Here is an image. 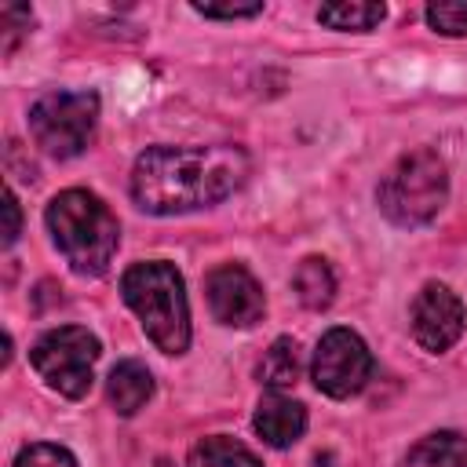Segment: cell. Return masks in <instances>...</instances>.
I'll list each match as a JSON object with an SVG mask.
<instances>
[{
  "label": "cell",
  "instance_id": "obj_1",
  "mask_svg": "<svg viewBox=\"0 0 467 467\" xmlns=\"http://www.w3.org/2000/svg\"><path fill=\"white\" fill-rule=\"evenodd\" d=\"M248 175L237 146H153L131 168V197L153 215L219 204Z\"/></svg>",
  "mask_w": 467,
  "mask_h": 467
},
{
  "label": "cell",
  "instance_id": "obj_2",
  "mask_svg": "<svg viewBox=\"0 0 467 467\" xmlns=\"http://www.w3.org/2000/svg\"><path fill=\"white\" fill-rule=\"evenodd\" d=\"M47 230L62 259L84 277L102 274L120 241L117 215L88 190H62L47 204Z\"/></svg>",
  "mask_w": 467,
  "mask_h": 467
},
{
  "label": "cell",
  "instance_id": "obj_3",
  "mask_svg": "<svg viewBox=\"0 0 467 467\" xmlns=\"http://www.w3.org/2000/svg\"><path fill=\"white\" fill-rule=\"evenodd\" d=\"M120 296L142 321L146 336L164 354H182L190 343V306L182 292V277L171 263H135L120 277Z\"/></svg>",
  "mask_w": 467,
  "mask_h": 467
},
{
  "label": "cell",
  "instance_id": "obj_4",
  "mask_svg": "<svg viewBox=\"0 0 467 467\" xmlns=\"http://www.w3.org/2000/svg\"><path fill=\"white\" fill-rule=\"evenodd\" d=\"M379 212L394 226H423L431 223L445 197H449V175L434 150H412L398 157L387 175L379 179Z\"/></svg>",
  "mask_w": 467,
  "mask_h": 467
},
{
  "label": "cell",
  "instance_id": "obj_5",
  "mask_svg": "<svg viewBox=\"0 0 467 467\" xmlns=\"http://www.w3.org/2000/svg\"><path fill=\"white\" fill-rule=\"evenodd\" d=\"M95 117H99L95 91H51L33 102L29 131L44 153L66 161V157H77L91 142Z\"/></svg>",
  "mask_w": 467,
  "mask_h": 467
},
{
  "label": "cell",
  "instance_id": "obj_6",
  "mask_svg": "<svg viewBox=\"0 0 467 467\" xmlns=\"http://www.w3.org/2000/svg\"><path fill=\"white\" fill-rule=\"evenodd\" d=\"M29 358L51 390H58L66 398H84L91 390V379H95L99 339L80 325H62V328L44 332L33 343Z\"/></svg>",
  "mask_w": 467,
  "mask_h": 467
},
{
  "label": "cell",
  "instance_id": "obj_7",
  "mask_svg": "<svg viewBox=\"0 0 467 467\" xmlns=\"http://www.w3.org/2000/svg\"><path fill=\"white\" fill-rule=\"evenodd\" d=\"M372 376V354L350 328H328L314 350V383L328 398L358 394Z\"/></svg>",
  "mask_w": 467,
  "mask_h": 467
},
{
  "label": "cell",
  "instance_id": "obj_8",
  "mask_svg": "<svg viewBox=\"0 0 467 467\" xmlns=\"http://www.w3.org/2000/svg\"><path fill=\"white\" fill-rule=\"evenodd\" d=\"M208 292V306L215 314V321L234 325V328H248L263 317V288L259 281L241 266V263H223L208 274L204 281Z\"/></svg>",
  "mask_w": 467,
  "mask_h": 467
},
{
  "label": "cell",
  "instance_id": "obj_9",
  "mask_svg": "<svg viewBox=\"0 0 467 467\" xmlns=\"http://www.w3.org/2000/svg\"><path fill=\"white\" fill-rule=\"evenodd\" d=\"M412 339L423 350H449L463 332V303L445 285H423V292L412 299Z\"/></svg>",
  "mask_w": 467,
  "mask_h": 467
},
{
  "label": "cell",
  "instance_id": "obj_10",
  "mask_svg": "<svg viewBox=\"0 0 467 467\" xmlns=\"http://www.w3.org/2000/svg\"><path fill=\"white\" fill-rule=\"evenodd\" d=\"M255 431H259V438L266 445L288 449L306 431V409L299 401L285 398L281 390H270V394H263V401L255 409Z\"/></svg>",
  "mask_w": 467,
  "mask_h": 467
},
{
  "label": "cell",
  "instance_id": "obj_11",
  "mask_svg": "<svg viewBox=\"0 0 467 467\" xmlns=\"http://www.w3.org/2000/svg\"><path fill=\"white\" fill-rule=\"evenodd\" d=\"M153 394V376L142 361H120L113 365L109 372V405L120 412V416H131L139 412Z\"/></svg>",
  "mask_w": 467,
  "mask_h": 467
},
{
  "label": "cell",
  "instance_id": "obj_12",
  "mask_svg": "<svg viewBox=\"0 0 467 467\" xmlns=\"http://www.w3.org/2000/svg\"><path fill=\"white\" fill-rule=\"evenodd\" d=\"M405 467H467V438L456 431L427 434L409 449Z\"/></svg>",
  "mask_w": 467,
  "mask_h": 467
},
{
  "label": "cell",
  "instance_id": "obj_13",
  "mask_svg": "<svg viewBox=\"0 0 467 467\" xmlns=\"http://www.w3.org/2000/svg\"><path fill=\"white\" fill-rule=\"evenodd\" d=\"M186 467H263L255 460V452L226 434H212V438H201L190 456H186Z\"/></svg>",
  "mask_w": 467,
  "mask_h": 467
},
{
  "label": "cell",
  "instance_id": "obj_14",
  "mask_svg": "<svg viewBox=\"0 0 467 467\" xmlns=\"http://www.w3.org/2000/svg\"><path fill=\"white\" fill-rule=\"evenodd\" d=\"M292 285H296L299 303L310 306V310H325V306L332 303V296H336V274H332V266H328L325 259H317V255H310V259H303V263L296 266Z\"/></svg>",
  "mask_w": 467,
  "mask_h": 467
},
{
  "label": "cell",
  "instance_id": "obj_15",
  "mask_svg": "<svg viewBox=\"0 0 467 467\" xmlns=\"http://www.w3.org/2000/svg\"><path fill=\"white\" fill-rule=\"evenodd\" d=\"M387 7L383 4H368V0H339V4H321L317 7V22L328 29H354V33H368L383 22Z\"/></svg>",
  "mask_w": 467,
  "mask_h": 467
},
{
  "label": "cell",
  "instance_id": "obj_16",
  "mask_svg": "<svg viewBox=\"0 0 467 467\" xmlns=\"http://www.w3.org/2000/svg\"><path fill=\"white\" fill-rule=\"evenodd\" d=\"M259 379L274 390H285L299 379V347H296V339L281 336V339L270 343V350L263 354V365H259Z\"/></svg>",
  "mask_w": 467,
  "mask_h": 467
},
{
  "label": "cell",
  "instance_id": "obj_17",
  "mask_svg": "<svg viewBox=\"0 0 467 467\" xmlns=\"http://www.w3.org/2000/svg\"><path fill=\"white\" fill-rule=\"evenodd\" d=\"M427 22L445 36H467V4L463 0H441L427 7Z\"/></svg>",
  "mask_w": 467,
  "mask_h": 467
},
{
  "label": "cell",
  "instance_id": "obj_18",
  "mask_svg": "<svg viewBox=\"0 0 467 467\" xmlns=\"http://www.w3.org/2000/svg\"><path fill=\"white\" fill-rule=\"evenodd\" d=\"M15 467H77L73 452L62 449V445H51V441H36V445H26L15 460Z\"/></svg>",
  "mask_w": 467,
  "mask_h": 467
},
{
  "label": "cell",
  "instance_id": "obj_19",
  "mask_svg": "<svg viewBox=\"0 0 467 467\" xmlns=\"http://www.w3.org/2000/svg\"><path fill=\"white\" fill-rule=\"evenodd\" d=\"M29 7H18V4H7V7H0V26H4V51H11L15 47V40H18V33L22 29H29Z\"/></svg>",
  "mask_w": 467,
  "mask_h": 467
},
{
  "label": "cell",
  "instance_id": "obj_20",
  "mask_svg": "<svg viewBox=\"0 0 467 467\" xmlns=\"http://www.w3.org/2000/svg\"><path fill=\"white\" fill-rule=\"evenodd\" d=\"M193 11L204 18H252L263 11V4H193Z\"/></svg>",
  "mask_w": 467,
  "mask_h": 467
},
{
  "label": "cell",
  "instance_id": "obj_21",
  "mask_svg": "<svg viewBox=\"0 0 467 467\" xmlns=\"http://www.w3.org/2000/svg\"><path fill=\"white\" fill-rule=\"evenodd\" d=\"M4 215H7V226H4V244H15L18 226H22V215H18V201H15V193H11V190L4 193Z\"/></svg>",
  "mask_w": 467,
  "mask_h": 467
}]
</instances>
